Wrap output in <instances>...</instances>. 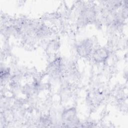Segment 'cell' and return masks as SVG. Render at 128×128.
Here are the masks:
<instances>
[{"instance_id": "6da1fadb", "label": "cell", "mask_w": 128, "mask_h": 128, "mask_svg": "<svg viewBox=\"0 0 128 128\" xmlns=\"http://www.w3.org/2000/svg\"><path fill=\"white\" fill-rule=\"evenodd\" d=\"M94 48L92 40L90 38H86L77 44L76 50L80 56L86 58L91 56Z\"/></svg>"}, {"instance_id": "7a4b0ae2", "label": "cell", "mask_w": 128, "mask_h": 128, "mask_svg": "<svg viewBox=\"0 0 128 128\" xmlns=\"http://www.w3.org/2000/svg\"><path fill=\"white\" fill-rule=\"evenodd\" d=\"M61 119L63 124L68 126H72L73 124H77L78 118L76 108L72 106L64 110L61 115Z\"/></svg>"}, {"instance_id": "3957f363", "label": "cell", "mask_w": 128, "mask_h": 128, "mask_svg": "<svg viewBox=\"0 0 128 128\" xmlns=\"http://www.w3.org/2000/svg\"><path fill=\"white\" fill-rule=\"evenodd\" d=\"M91 56L96 62L98 64L104 63L108 58L110 51L104 46H99L94 49Z\"/></svg>"}, {"instance_id": "277c9868", "label": "cell", "mask_w": 128, "mask_h": 128, "mask_svg": "<svg viewBox=\"0 0 128 128\" xmlns=\"http://www.w3.org/2000/svg\"><path fill=\"white\" fill-rule=\"evenodd\" d=\"M10 74V70L8 68H1L0 76L2 80L7 78L9 76Z\"/></svg>"}]
</instances>
